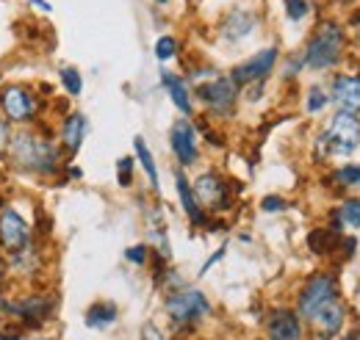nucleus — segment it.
Instances as JSON below:
<instances>
[{
    "label": "nucleus",
    "instance_id": "obj_1",
    "mask_svg": "<svg viewBox=\"0 0 360 340\" xmlns=\"http://www.w3.org/2000/svg\"><path fill=\"white\" fill-rule=\"evenodd\" d=\"M6 155L14 166L34 174L50 177L61 169V150L53 144V138L39 136L37 130H20L11 133V141L6 147Z\"/></svg>",
    "mask_w": 360,
    "mask_h": 340
},
{
    "label": "nucleus",
    "instance_id": "obj_2",
    "mask_svg": "<svg viewBox=\"0 0 360 340\" xmlns=\"http://www.w3.org/2000/svg\"><path fill=\"white\" fill-rule=\"evenodd\" d=\"M347 55V31L341 22L335 20H324L319 28L314 31V37L305 44V53H302V61L308 70L316 72H324V70H333L335 64H341Z\"/></svg>",
    "mask_w": 360,
    "mask_h": 340
},
{
    "label": "nucleus",
    "instance_id": "obj_3",
    "mask_svg": "<svg viewBox=\"0 0 360 340\" xmlns=\"http://www.w3.org/2000/svg\"><path fill=\"white\" fill-rule=\"evenodd\" d=\"M164 310L175 329H194L211 315V301L197 288H180L164 299Z\"/></svg>",
    "mask_w": 360,
    "mask_h": 340
},
{
    "label": "nucleus",
    "instance_id": "obj_4",
    "mask_svg": "<svg viewBox=\"0 0 360 340\" xmlns=\"http://www.w3.org/2000/svg\"><path fill=\"white\" fill-rule=\"evenodd\" d=\"M321 147L327 150V155L335 158H349L355 155L360 147V117L349 111H335V117L330 119V125L321 133Z\"/></svg>",
    "mask_w": 360,
    "mask_h": 340
},
{
    "label": "nucleus",
    "instance_id": "obj_5",
    "mask_svg": "<svg viewBox=\"0 0 360 340\" xmlns=\"http://www.w3.org/2000/svg\"><path fill=\"white\" fill-rule=\"evenodd\" d=\"M42 114V97L22 84H11L0 91V117L11 125H31Z\"/></svg>",
    "mask_w": 360,
    "mask_h": 340
},
{
    "label": "nucleus",
    "instance_id": "obj_6",
    "mask_svg": "<svg viewBox=\"0 0 360 340\" xmlns=\"http://www.w3.org/2000/svg\"><path fill=\"white\" fill-rule=\"evenodd\" d=\"M333 301H338V280H335V274H330V271H319V274H314V277L300 288L297 313H300L302 321L311 324L316 315H319L327 304H333Z\"/></svg>",
    "mask_w": 360,
    "mask_h": 340
},
{
    "label": "nucleus",
    "instance_id": "obj_7",
    "mask_svg": "<svg viewBox=\"0 0 360 340\" xmlns=\"http://www.w3.org/2000/svg\"><path fill=\"white\" fill-rule=\"evenodd\" d=\"M238 91H241V89L233 84L230 75H217V78H208L205 84L197 86L200 103H202L211 114H217V117H230V114H233V108H236V103H238Z\"/></svg>",
    "mask_w": 360,
    "mask_h": 340
},
{
    "label": "nucleus",
    "instance_id": "obj_8",
    "mask_svg": "<svg viewBox=\"0 0 360 340\" xmlns=\"http://www.w3.org/2000/svg\"><path fill=\"white\" fill-rule=\"evenodd\" d=\"M0 307H3V313L20 318L25 327H34L37 329V327H42L47 318L56 313V296H50V294H28V296L17 299V301L3 299Z\"/></svg>",
    "mask_w": 360,
    "mask_h": 340
},
{
    "label": "nucleus",
    "instance_id": "obj_9",
    "mask_svg": "<svg viewBox=\"0 0 360 340\" xmlns=\"http://www.w3.org/2000/svg\"><path fill=\"white\" fill-rule=\"evenodd\" d=\"M194 197L200 202V208L208 213H222L233 205V194H230V185L219 171H202L194 183Z\"/></svg>",
    "mask_w": 360,
    "mask_h": 340
},
{
    "label": "nucleus",
    "instance_id": "obj_10",
    "mask_svg": "<svg viewBox=\"0 0 360 340\" xmlns=\"http://www.w3.org/2000/svg\"><path fill=\"white\" fill-rule=\"evenodd\" d=\"M277 58H280V50H277V47H266V50H261V53L250 55L247 61L236 64V67L230 70V78H233V84L238 86V89H241V86L264 84V81L271 75V70H274Z\"/></svg>",
    "mask_w": 360,
    "mask_h": 340
},
{
    "label": "nucleus",
    "instance_id": "obj_11",
    "mask_svg": "<svg viewBox=\"0 0 360 340\" xmlns=\"http://www.w3.org/2000/svg\"><path fill=\"white\" fill-rule=\"evenodd\" d=\"M34 233L28 227V221L14 211V208H3L0 211V249L14 255L20 249H25L31 244Z\"/></svg>",
    "mask_w": 360,
    "mask_h": 340
},
{
    "label": "nucleus",
    "instance_id": "obj_12",
    "mask_svg": "<svg viewBox=\"0 0 360 340\" xmlns=\"http://www.w3.org/2000/svg\"><path fill=\"white\" fill-rule=\"evenodd\" d=\"M169 147L175 152L180 166H194L200 158V144H197V128L191 125V119H178L169 128Z\"/></svg>",
    "mask_w": 360,
    "mask_h": 340
},
{
    "label": "nucleus",
    "instance_id": "obj_13",
    "mask_svg": "<svg viewBox=\"0 0 360 340\" xmlns=\"http://www.w3.org/2000/svg\"><path fill=\"white\" fill-rule=\"evenodd\" d=\"M266 338L269 340H305L302 318L291 307H274L266 318Z\"/></svg>",
    "mask_w": 360,
    "mask_h": 340
},
{
    "label": "nucleus",
    "instance_id": "obj_14",
    "mask_svg": "<svg viewBox=\"0 0 360 340\" xmlns=\"http://www.w3.org/2000/svg\"><path fill=\"white\" fill-rule=\"evenodd\" d=\"M330 103L338 105V111L360 114V75L358 72H341L330 84Z\"/></svg>",
    "mask_w": 360,
    "mask_h": 340
},
{
    "label": "nucleus",
    "instance_id": "obj_15",
    "mask_svg": "<svg viewBox=\"0 0 360 340\" xmlns=\"http://www.w3.org/2000/svg\"><path fill=\"white\" fill-rule=\"evenodd\" d=\"M311 324H314L316 338L319 340H333L335 335H341V329H344V324H347V307H344L341 299H338V301L327 304Z\"/></svg>",
    "mask_w": 360,
    "mask_h": 340
},
{
    "label": "nucleus",
    "instance_id": "obj_16",
    "mask_svg": "<svg viewBox=\"0 0 360 340\" xmlns=\"http://www.w3.org/2000/svg\"><path fill=\"white\" fill-rule=\"evenodd\" d=\"M175 185H178V197H180V205H183V213L188 216L191 227H205V224H208V213L200 208V202H197V197H194L191 180L180 169L175 171Z\"/></svg>",
    "mask_w": 360,
    "mask_h": 340
},
{
    "label": "nucleus",
    "instance_id": "obj_17",
    "mask_svg": "<svg viewBox=\"0 0 360 340\" xmlns=\"http://www.w3.org/2000/svg\"><path fill=\"white\" fill-rule=\"evenodd\" d=\"M161 86L167 89L169 100L175 103V108H178L183 117H191V114H194L191 91H188V86H186V81H183L180 75H175V72H161Z\"/></svg>",
    "mask_w": 360,
    "mask_h": 340
},
{
    "label": "nucleus",
    "instance_id": "obj_18",
    "mask_svg": "<svg viewBox=\"0 0 360 340\" xmlns=\"http://www.w3.org/2000/svg\"><path fill=\"white\" fill-rule=\"evenodd\" d=\"M255 25H258V17H255L252 11H247V8H236V11L227 14L222 37L230 39V42H241V39H247V37L255 31Z\"/></svg>",
    "mask_w": 360,
    "mask_h": 340
},
{
    "label": "nucleus",
    "instance_id": "obj_19",
    "mask_svg": "<svg viewBox=\"0 0 360 340\" xmlns=\"http://www.w3.org/2000/svg\"><path fill=\"white\" fill-rule=\"evenodd\" d=\"M86 130H89V125H86L84 114H67V119L61 122V147L70 155H75L86 138Z\"/></svg>",
    "mask_w": 360,
    "mask_h": 340
},
{
    "label": "nucleus",
    "instance_id": "obj_20",
    "mask_svg": "<svg viewBox=\"0 0 360 340\" xmlns=\"http://www.w3.org/2000/svg\"><path fill=\"white\" fill-rule=\"evenodd\" d=\"M338 244H341V230H338V224H335V227H319V230H314V233L308 235V247H311L314 255H330V252H335Z\"/></svg>",
    "mask_w": 360,
    "mask_h": 340
},
{
    "label": "nucleus",
    "instance_id": "obj_21",
    "mask_svg": "<svg viewBox=\"0 0 360 340\" xmlns=\"http://www.w3.org/2000/svg\"><path fill=\"white\" fill-rule=\"evenodd\" d=\"M120 318V310L114 301H94L86 310V327L91 329H105Z\"/></svg>",
    "mask_w": 360,
    "mask_h": 340
},
{
    "label": "nucleus",
    "instance_id": "obj_22",
    "mask_svg": "<svg viewBox=\"0 0 360 340\" xmlns=\"http://www.w3.org/2000/svg\"><path fill=\"white\" fill-rule=\"evenodd\" d=\"M335 224L347 230H360V197H347L335 211Z\"/></svg>",
    "mask_w": 360,
    "mask_h": 340
},
{
    "label": "nucleus",
    "instance_id": "obj_23",
    "mask_svg": "<svg viewBox=\"0 0 360 340\" xmlns=\"http://www.w3.org/2000/svg\"><path fill=\"white\" fill-rule=\"evenodd\" d=\"M134 147H136V158H139L141 169L147 171V177H150V188H153V191H158V169H155V158H153V152H150L147 141H144L141 136H136Z\"/></svg>",
    "mask_w": 360,
    "mask_h": 340
},
{
    "label": "nucleus",
    "instance_id": "obj_24",
    "mask_svg": "<svg viewBox=\"0 0 360 340\" xmlns=\"http://www.w3.org/2000/svg\"><path fill=\"white\" fill-rule=\"evenodd\" d=\"M58 78H61V86L67 89L70 97H78V94L84 91V78H81V72H78L75 67H61Z\"/></svg>",
    "mask_w": 360,
    "mask_h": 340
},
{
    "label": "nucleus",
    "instance_id": "obj_25",
    "mask_svg": "<svg viewBox=\"0 0 360 340\" xmlns=\"http://www.w3.org/2000/svg\"><path fill=\"white\" fill-rule=\"evenodd\" d=\"M327 103H330V89H324V86H311L308 89V97H305L308 114H319L321 108H327Z\"/></svg>",
    "mask_w": 360,
    "mask_h": 340
},
{
    "label": "nucleus",
    "instance_id": "obj_26",
    "mask_svg": "<svg viewBox=\"0 0 360 340\" xmlns=\"http://www.w3.org/2000/svg\"><path fill=\"white\" fill-rule=\"evenodd\" d=\"M333 180L347 188H360V164H344L341 169H335Z\"/></svg>",
    "mask_w": 360,
    "mask_h": 340
},
{
    "label": "nucleus",
    "instance_id": "obj_27",
    "mask_svg": "<svg viewBox=\"0 0 360 340\" xmlns=\"http://www.w3.org/2000/svg\"><path fill=\"white\" fill-rule=\"evenodd\" d=\"M178 55V39L175 37H161L158 42H155V58L158 61H169V58H175Z\"/></svg>",
    "mask_w": 360,
    "mask_h": 340
},
{
    "label": "nucleus",
    "instance_id": "obj_28",
    "mask_svg": "<svg viewBox=\"0 0 360 340\" xmlns=\"http://www.w3.org/2000/svg\"><path fill=\"white\" fill-rule=\"evenodd\" d=\"M308 11H311V0H285V17L288 20L300 22L308 17Z\"/></svg>",
    "mask_w": 360,
    "mask_h": 340
},
{
    "label": "nucleus",
    "instance_id": "obj_29",
    "mask_svg": "<svg viewBox=\"0 0 360 340\" xmlns=\"http://www.w3.org/2000/svg\"><path fill=\"white\" fill-rule=\"evenodd\" d=\"M134 164L136 161L134 158H128V155L117 161V180H120V185H122V188H128V185L134 183Z\"/></svg>",
    "mask_w": 360,
    "mask_h": 340
},
{
    "label": "nucleus",
    "instance_id": "obj_30",
    "mask_svg": "<svg viewBox=\"0 0 360 340\" xmlns=\"http://www.w3.org/2000/svg\"><path fill=\"white\" fill-rule=\"evenodd\" d=\"M288 208V202L283 200V197H277V194H269V197H264L261 200V211L264 213H280Z\"/></svg>",
    "mask_w": 360,
    "mask_h": 340
},
{
    "label": "nucleus",
    "instance_id": "obj_31",
    "mask_svg": "<svg viewBox=\"0 0 360 340\" xmlns=\"http://www.w3.org/2000/svg\"><path fill=\"white\" fill-rule=\"evenodd\" d=\"M125 260H131L136 266H144V263L150 260V249H147L144 244H136L131 249H125Z\"/></svg>",
    "mask_w": 360,
    "mask_h": 340
},
{
    "label": "nucleus",
    "instance_id": "obj_32",
    "mask_svg": "<svg viewBox=\"0 0 360 340\" xmlns=\"http://www.w3.org/2000/svg\"><path fill=\"white\" fill-rule=\"evenodd\" d=\"M225 252H227V247H219V249H217L214 255H211V257H208V260H205V263H202V268H200V274H208V268H211V266H217V263H219V260L225 257Z\"/></svg>",
    "mask_w": 360,
    "mask_h": 340
},
{
    "label": "nucleus",
    "instance_id": "obj_33",
    "mask_svg": "<svg viewBox=\"0 0 360 340\" xmlns=\"http://www.w3.org/2000/svg\"><path fill=\"white\" fill-rule=\"evenodd\" d=\"M8 141H11V125H8V122L0 117V152L8 147Z\"/></svg>",
    "mask_w": 360,
    "mask_h": 340
},
{
    "label": "nucleus",
    "instance_id": "obj_34",
    "mask_svg": "<svg viewBox=\"0 0 360 340\" xmlns=\"http://www.w3.org/2000/svg\"><path fill=\"white\" fill-rule=\"evenodd\" d=\"M141 340H164V335L158 332V327L144 324V327H141Z\"/></svg>",
    "mask_w": 360,
    "mask_h": 340
},
{
    "label": "nucleus",
    "instance_id": "obj_35",
    "mask_svg": "<svg viewBox=\"0 0 360 340\" xmlns=\"http://www.w3.org/2000/svg\"><path fill=\"white\" fill-rule=\"evenodd\" d=\"M355 249H358V241H355V238H344V255L352 257L355 255Z\"/></svg>",
    "mask_w": 360,
    "mask_h": 340
},
{
    "label": "nucleus",
    "instance_id": "obj_36",
    "mask_svg": "<svg viewBox=\"0 0 360 340\" xmlns=\"http://www.w3.org/2000/svg\"><path fill=\"white\" fill-rule=\"evenodd\" d=\"M8 277V260L0 255V280H6Z\"/></svg>",
    "mask_w": 360,
    "mask_h": 340
},
{
    "label": "nucleus",
    "instance_id": "obj_37",
    "mask_svg": "<svg viewBox=\"0 0 360 340\" xmlns=\"http://www.w3.org/2000/svg\"><path fill=\"white\" fill-rule=\"evenodd\" d=\"M28 3H34V6H37V8H42V11H50V8H53L47 0H28Z\"/></svg>",
    "mask_w": 360,
    "mask_h": 340
},
{
    "label": "nucleus",
    "instance_id": "obj_38",
    "mask_svg": "<svg viewBox=\"0 0 360 340\" xmlns=\"http://www.w3.org/2000/svg\"><path fill=\"white\" fill-rule=\"evenodd\" d=\"M0 340H20V335H17V332H8V329H3V332H0Z\"/></svg>",
    "mask_w": 360,
    "mask_h": 340
},
{
    "label": "nucleus",
    "instance_id": "obj_39",
    "mask_svg": "<svg viewBox=\"0 0 360 340\" xmlns=\"http://www.w3.org/2000/svg\"><path fill=\"white\" fill-rule=\"evenodd\" d=\"M67 174H70V177H81V169H78V166H70Z\"/></svg>",
    "mask_w": 360,
    "mask_h": 340
},
{
    "label": "nucleus",
    "instance_id": "obj_40",
    "mask_svg": "<svg viewBox=\"0 0 360 340\" xmlns=\"http://www.w3.org/2000/svg\"><path fill=\"white\" fill-rule=\"evenodd\" d=\"M341 340H358V332H352V335H344Z\"/></svg>",
    "mask_w": 360,
    "mask_h": 340
},
{
    "label": "nucleus",
    "instance_id": "obj_41",
    "mask_svg": "<svg viewBox=\"0 0 360 340\" xmlns=\"http://www.w3.org/2000/svg\"><path fill=\"white\" fill-rule=\"evenodd\" d=\"M3 208H8V205H6V197L0 194V211H3Z\"/></svg>",
    "mask_w": 360,
    "mask_h": 340
},
{
    "label": "nucleus",
    "instance_id": "obj_42",
    "mask_svg": "<svg viewBox=\"0 0 360 340\" xmlns=\"http://www.w3.org/2000/svg\"><path fill=\"white\" fill-rule=\"evenodd\" d=\"M153 3H158V6H167V3H169V0H153Z\"/></svg>",
    "mask_w": 360,
    "mask_h": 340
},
{
    "label": "nucleus",
    "instance_id": "obj_43",
    "mask_svg": "<svg viewBox=\"0 0 360 340\" xmlns=\"http://www.w3.org/2000/svg\"><path fill=\"white\" fill-rule=\"evenodd\" d=\"M358 20H360V17H358Z\"/></svg>",
    "mask_w": 360,
    "mask_h": 340
}]
</instances>
